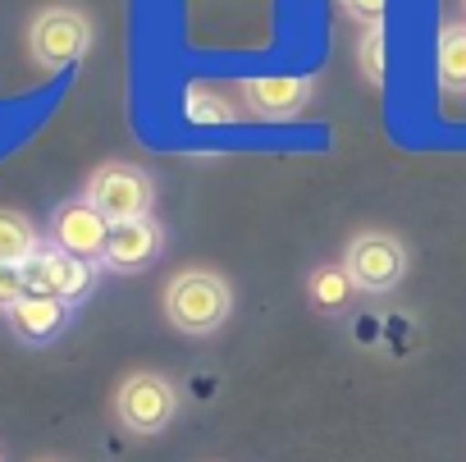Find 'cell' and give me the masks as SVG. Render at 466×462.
Here are the masks:
<instances>
[{"label": "cell", "instance_id": "6da1fadb", "mask_svg": "<svg viewBox=\"0 0 466 462\" xmlns=\"http://www.w3.org/2000/svg\"><path fill=\"white\" fill-rule=\"evenodd\" d=\"M233 316V284L219 271L192 266L165 284V321L183 334H215Z\"/></svg>", "mask_w": 466, "mask_h": 462}, {"label": "cell", "instance_id": "7a4b0ae2", "mask_svg": "<svg viewBox=\"0 0 466 462\" xmlns=\"http://www.w3.org/2000/svg\"><path fill=\"white\" fill-rule=\"evenodd\" d=\"M343 271L352 275L357 293H393L407 275V248L389 229H361L343 252Z\"/></svg>", "mask_w": 466, "mask_h": 462}, {"label": "cell", "instance_id": "3957f363", "mask_svg": "<svg viewBox=\"0 0 466 462\" xmlns=\"http://www.w3.org/2000/svg\"><path fill=\"white\" fill-rule=\"evenodd\" d=\"M115 416L133 435H160L178 416V389L160 371H133L115 389Z\"/></svg>", "mask_w": 466, "mask_h": 462}, {"label": "cell", "instance_id": "277c9868", "mask_svg": "<svg viewBox=\"0 0 466 462\" xmlns=\"http://www.w3.org/2000/svg\"><path fill=\"white\" fill-rule=\"evenodd\" d=\"M83 197H87L110 224H124V220H147V215H151L156 188H151V174H147V169L124 165V160H106L101 169H92Z\"/></svg>", "mask_w": 466, "mask_h": 462}, {"label": "cell", "instance_id": "5b68a950", "mask_svg": "<svg viewBox=\"0 0 466 462\" xmlns=\"http://www.w3.org/2000/svg\"><path fill=\"white\" fill-rule=\"evenodd\" d=\"M28 46H33V60L42 69H69L87 56L92 46V24L83 10H69V5H56V10H42L28 28Z\"/></svg>", "mask_w": 466, "mask_h": 462}, {"label": "cell", "instance_id": "8992f818", "mask_svg": "<svg viewBox=\"0 0 466 462\" xmlns=\"http://www.w3.org/2000/svg\"><path fill=\"white\" fill-rule=\"evenodd\" d=\"M106 243H110V220L87 197H74V201L56 206V215H51V248H60L69 257H83V262H101Z\"/></svg>", "mask_w": 466, "mask_h": 462}, {"label": "cell", "instance_id": "52a82bcc", "mask_svg": "<svg viewBox=\"0 0 466 462\" xmlns=\"http://www.w3.org/2000/svg\"><path fill=\"white\" fill-rule=\"evenodd\" d=\"M28 275V293H51L60 303H83L96 284V266L83 262V257H69L60 248H37V257L24 266Z\"/></svg>", "mask_w": 466, "mask_h": 462}, {"label": "cell", "instance_id": "ba28073f", "mask_svg": "<svg viewBox=\"0 0 466 462\" xmlns=\"http://www.w3.org/2000/svg\"><path fill=\"white\" fill-rule=\"evenodd\" d=\"M165 248V229L147 215V220H124V224H110V243H106V266L119 271V275H133V271H147Z\"/></svg>", "mask_w": 466, "mask_h": 462}, {"label": "cell", "instance_id": "9c48e42d", "mask_svg": "<svg viewBox=\"0 0 466 462\" xmlns=\"http://www.w3.org/2000/svg\"><path fill=\"white\" fill-rule=\"evenodd\" d=\"M243 101L261 119H289V115H298L311 101V78H289V74L252 78V83H243Z\"/></svg>", "mask_w": 466, "mask_h": 462}, {"label": "cell", "instance_id": "30bf717a", "mask_svg": "<svg viewBox=\"0 0 466 462\" xmlns=\"http://www.w3.org/2000/svg\"><path fill=\"white\" fill-rule=\"evenodd\" d=\"M5 316H10V330H15L19 339H28V344H46V339H56V334L65 330V321H69V303H60V298H51V293H24Z\"/></svg>", "mask_w": 466, "mask_h": 462}, {"label": "cell", "instance_id": "8fae6325", "mask_svg": "<svg viewBox=\"0 0 466 462\" xmlns=\"http://www.w3.org/2000/svg\"><path fill=\"white\" fill-rule=\"evenodd\" d=\"M307 298H311V307L316 312H329V316H339V312H348L352 307V298H357V284H352V275L343 271V262L339 266H316L311 275H307Z\"/></svg>", "mask_w": 466, "mask_h": 462}, {"label": "cell", "instance_id": "7c38bea8", "mask_svg": "<svg viewBox=\"0 0 466 462\" xmlns=\"http://www.w3.org/2000/svg\"><path fill=\"white\" fill-rule=\"evenodd\" d=\"M434 74L443 92H466V24H443L434 42Z\"/></svg>", "mask_w": 466, "mask_h": 462}, {"label": "cell", "instance_id": "4fadbf2b", "mask_svg": "<svg viewBox=\"0 0 466 462\" xmlns=\"http://www.w3.org/2000/svg\"><path fill=\"white\" fill-rule=\"evenodd\" d=\"M42 248V234L37 224L19 210H5L0 206V266H28Z\"/></svg>", "mask_w": 466, "mask_h": 462}, {"label": "cell", "instance_id": "5bb4252c", "mask_svg": "<svg viewBox=\"0 0 466 462\" xmlns=\"http://www.w3.org/2000/svg\"><path fill=\"white\" fill-rule=\"evenodd\" d=\"M384 24H370L366 33H361V46H357V65H361V78L370 83V87H384V78H389V51H384Z\"/></svg>", "mask_w": 466, "mask_h": 462}, {"label": "cell", "instance_id": "9a60e30c", "mask_svg": "<svg viewBox=\"0 0 466 462\" xmlns=\"http://www.w3.org/2000/svg\"><path fill=\"white\" fill-rule=\"evenodd\" d=\"M24 293H28V275H24V266H0V312H10Z\"/></svg>", "mask_w": 466, "mask_h": 462}, {"label": "cell", "instance_id": "2e32d148", "mask_svg": "<svg viewBox=\"0 0 466 462\" xmlns=\"http://www.w3.org/2000/svg\"><path fill=\"white\" fill-rule=\"evenodd\" d=\"M343 5H348V15H357L366 28H370V24H384V0H343Z\"/></svg>", "mask_w": 466, "mask_h": 462}]
</instances>
